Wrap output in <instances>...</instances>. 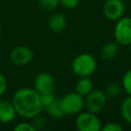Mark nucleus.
I'll return each instance as SVG.
<instances>
[{
	"label": "nucleus",
	"mask_w": 131,
	"mask_h": 131,
	"mask_svg": "<svg viewBox=\"0 0 131 131\" xmlns=\"http://www.w3.org/2000/svg\"><path fill=\"white\" fill-rule=\"evenodd\" d=\"M16 115L26 119H32L40 115L43 106L40 100V94L32 88H20L13 94L11 100Z\"/></svg>",
	"instance_id": "obj_1"
},
{
	"label": "nucleus",
	"mask_w": 131,
	"mask_h": 131,
	"mask_svg": "<svg viewBox=\"0 0 131 131\" xmlns=\"http://www.w3.org/2000/svg\"><path fill=\"white\" fill-rule=\"evenodd\" d=\"M96 70V60L89 53H81L72 61V71L77 77H89Z\"/></svg>",
	"instance_id": "obj_2"
},
{
	"label": "nucleus",
	"mask_w": 131,
	"mask_h": 131,
	"mask_svg": "<svg viewBox=\"0 0 131 131\" xmlns=\"http://www.w3.org/2000/svg\"><path fill=\"white\" fill-rule=\"evenodd\" d=\"M75 126L79 131H99L101 130L100 120L96 114L91 112L78 113L75 120Z\"/></svg>",
	"instance_id": "obj_3"
},
{
	"label": "nucleus",
	"mask_w": 131,
	"mask_h": 131,
	"mask_svg": "<svg viewBox=\"0 0 131 131\" xmlns=\"http://www.w3.org/2000/svg\"><path fill=\"white\" fill-rule=\"evenodd\" d=\"M115 41L119 45L131 44V17L122 16L116 23L114 29Z\"/></svg>",
	"instance_id": "obj_4"
},
{
	"label": "nucleus",
	"mask_w": 131,
	"mask_h": 131,
	"mask_svg": "<svg viewBox=\"0 0 131 131\" xmlns=\"http://www.w3.org/2000/svg\"><path fill=\"white\" fill-rule=\"evenodd\" d=\"M59 99L64 115H77L84 106V96L80 95L76 91L68 93Z\"/></svg>",
	"instance_id": "obj_5"
},
{
	"label": "nucleus",
	"mask_w": 131,
	"mask_h": 131,
	"mask_svg": "<svg viewBox=\"0 0 131 131\" xmlns=\"http://www.w3.org/2000/svg\"><path fill=\"white\" fill-rule=\"evenodd\" d=\"M106 103V95L100 89H92L84 98V105L88 112L98 114L100 113Z\"/></svg>",
	"instance_id": "obj_6"
},
{
	"label": "nucleus",
	"mask_w": 131,
	"mask_h": 131,
	"mask_svg": "<svg viewBox=\"0 0 131 131\" xmlns=\"http://www.w3.org/2000/svg\"><path fill=\"white\" fill-rule=\"evenodd\" d=\"M125 11L124 0H105L102 5V13L110 20H118Z\"/></svg>",
	"instance_id": "obj_7"
},
{
	"label": "nucleus",
	"mask_w": 131,
	"mask_h": 131,
	"mask_svg": "<svg viewBox=\"0 0 131 131\" xmlns=\"http://www.w3.org/2000/svg\"><path fill=\"white\" fill-rule=\"evenodd\" d=\"M34 57L33 50L28 46H15L11 49L9 58L15 66L24 67L29 64Z\"/></svg>",
	"instance_id": "obj_8"
},
{
	"label": "nucleus",
	"mask_w": 131,
	"mask_h": 131,
	"mask_svg": "<svg viewBox=\"0 0 131 131\" xmlns=\"http://www.w3.org/2000/svg\"><path fill=\"white\" fill-rule=\"evenodd\" d=\"M55 88V82L53 77L46 72H41L36 75L34 79V89L39 93L53 92Z\"/></svg>",
	"instance_id": "obj_9"
},
{
	"label": "nucleus",
	"mask_w": 131,
	"mask_h": 131,
	"mask_svg": "<svg viewBox=\"0 0 131 131\" xmlns=\"http://www.w3.org/2000/svg\"><path fill=\"white\" fill-rule=\"evenodd\" d=\"M16 112L12 102L8 100H0V122L9 123L14 120Z\"/></svg>",
	"instance_id": "obj_10"
},
{
	"label": "nucleus",
	"mask_w": 131,
	"mask_h": 131,
	"mask_svg": "<svg viewBox=\"0 0 131 131\" xmlns=\"http://www.w3.org/2000/svg\"><path fill=\"white\" fill-rule=\"evenodd\" d=\"M118 51L119 44L116 41H108L101 46L99 50V55L104 60H112L117 56Z\"/></svg>",
	"instance_id": "obj_11"
},
{
	"label": "nucleus",
	"mask_w": 131,
	"mask_h": 131,
	"mask_svg": "<svg viewBox=\"0 0 131 131\" xmlns=\"http://www.w3.org/2000/svg\"><path fill=\"white\" fill-rule=\"evenodd\" d=\"M67 26V18L61 13H53L48 19V27L52 32L58 33L64 30Z\"/></svg>",
	"instance_id": "obj_12"
},
{
	"label": "nucleus",
	"mask_w": 131,
	"mask_h": 131,
	"mask_svg": "<svg viewBox=\"0 0 131 131\" xmlns=\"http://www.w3.org/2000/svg\"><path fill=\"white\" fill-rule=\"evenodd\" d=\"M93 89V84L88 77H81L75 85V91L82 96H86Z\"/></svg>",
	"instance_id": "obj_13"
},
{
	"label": "nucleus",
	"mask_w": 131,
	"mask_h": 131,
	"mask_svg": "<svg viewBox=\"0 0 131 131\" xmlns=\"http://www.w3.org/2000/svg\"><path fill=\"white\" fill-rule=\"evenodd\" d=\"M47 114L54 118V119H60V118H63L66 115L61 108V105H60V99L59 98H55L50 104H48L46 107H45Z\"/></svg>",
	"instance_id": "obj_14"
},
{
	"label": "nucleus",
	"mask_w": 131,
	"mask_h": 131,
	"mask_svg": "<svg viewBox=\"0 0 131 131\" xmlns=\"http://www.w3.org/2000/svg\"><path fill=\"white\" fill-rule=\"evenodd\" d=\"M120 113L123 120L131 125V95L122 100L120 105Z\"/></svg>",
	"instance_id": "obj_15"
},
{
	"label": "nucleus",
	"mask_w": 131,
	"mask_h": 131,
	"mask_svg": "<svg viewBox=\"0 0 131 131\" xmlns=\"http://www.w3.org/2000/svg\"><path fill=\"white\" fill-rule=\"evenodd\" d=\"M39 5L43 11L51 12L57 8L59 5V0H39Z\"/></svg>",
	"instance_id": "obj_16"
},
{
	"label": "nucleus",
	"mask_w": 131,
	"mask_h": 131,
	"mask_svg": "<svg viewBox=\"0 0 131 131\" xmlns=\"http://www.w3.org/2000/svg\"><path fill=\"white\" fill-rule=\"evenodd\" d=\"M122 90H123V89H122V86L119 85L118 83H111V84H108V85L106 86L104 93H105L106 96L116 97V96H118V95L121 93Z\"/></svg>",
	"instance_id": "obj_17"
},
{
	"label": "nucleus",
	"mask_w": 131,
	"mask_h": 131,
	"mask_svg": "<svg viewBox=\"0 0 131 131\" xmlns=\"http://www.w3.org/2000/svg\"><path fill=\"white\" fill-rule=\"evenodd\" d=\"M122 89L128 94L131 95V70L127 71L122 78Z\"/></svg>",
	"instance_id": "obj_18"
},
{
	"label": "nucleus",
	"mask_w": 131,
	"mask_h": 131,
	"mask_svg": "<svg viewBox=\"0 0 131 131\" xmlns=\"http://www.w3.org/2000/svg\"><path fill=\"white\" fill-rule=\"evenodd\" d=\"M56 98V96L54 95L53 92H47V93H42L40 94V100L42 103L43 107H46L48 104H50L54 99Z\"/></svg>",
	"instance_id": "obj_19"
},
{
	"label": "nucleus",
	"mask_w": 131,
	"mask_h": 131,
	"mask_svg": "<svg viewBox=\"0 0 131 131\" xmlns=\"http://www.w3.org/2000/svg\"><path fill=\"white\" fill-rule=\"evenodd\" d=\"M101 130L102 131H122L123 127L116 122H111V123H106L104 126H102Z\"/></svg>",
	"instance_id": "obj_20"
},
{
	"label": "nucleus",
	"mask_w": 131,
	"mask_h": 131,
	"mask_svg": "<svg viewBox=\"0 0 131 131\" xmlns=\"http://www.w3.org/2000/svg\"><path fill=\"white\" fill-rule=\"evenodd\" d=\"M36 128L30 123H19L14 127V131H35Z\"/></svg>",
	"instance_id": "obj_21"
},
{
	"label": "nucleus",
	"mask_w": 131,
	"mask_h": 131,
	"mask_svg": "<svg viewBox=\"0 0 131 131\" xmlns=\"http://www.w3.org/2000/svg\"><path fill=\"white\" fill-rule=\"evenodd\" d=\"M80 0H59V3L64 7V8H68V9H73L75 8L78 3H79Z\"/></svg>",
	"instance_id": "obj_22"
},
{
	"label": "nucleus",
	"mask_w": 131,
	"mask_h": 131,
	"mask_svg": "<svg viewBox=\"0 0 131 131\" xmlns=\"http://www.w3.org/2000/svg\"><path fill=\"white\" fill-rule=\"evenodd\" d=\"M33 119V126L37 129V128H40V127H42V126H44L45 125V120H44V118H42V117H40L39 115H37V116H35L34 118H32Z\"/></svg>",
	"instance_id": "obj_23"
},
{
	"label": "nucleus",
	"mask_w": 131,
	"mask_h": 131,
	"mask_svg": "<svg viewBox=\"0 0 131 131\" xmlns=\"http://www.w3.org/2000/svg\"><path fill=\"white\" fill-rule=\"evenodd\" d=\"M6 88H7L6 79H5L4 75L2 73H0V96L4 94V92L6 91Z\"/></svg>",
	"instance_id": "obj_24"
},
{
	"label": "nucleus",
	"mask_w": 131,
	"mask_h": 131,
	"mask_svg": "<svg viewBox=\"0 0 131 131\" xmlns=\"http://www.w3.org/2000/svg\"><path fill=\"white\" fill-rule=\"evenodd\" d=\"M1 33H2V30H1V27H0V37H1Z\"/></svg>",
	"instance_id": "obj_25"
},
{
	"label": "nucleus",
	"mask_w": 131,
	"mask_h": 131,
	"mask_svg": "<svg viewBox=\"0 0 131 131\" xmlns=\"http://www.w3.org/2000/svg\"><path fill=\"white\" fill-rule=\"evenodd\" d=\"M129 50H130V54H131V44H130V49Z\"/></svg>",
	"instance_id": "obj_26"
}]
</instances>
